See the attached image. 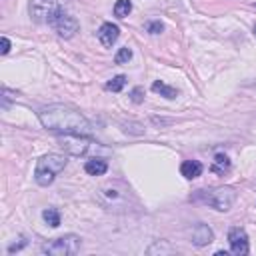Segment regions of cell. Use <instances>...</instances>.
I'll return each instance as SVG.
<instances>
[{"label": "cell", "mask_w": 256, "mask_h": 256, "mask_svg": "<svg viewBox=\"0 0 256 256\" xmlns=\"http://www.w3.org/2000/svg\"><path fill=\"white\" fill-rule=\"evenodd\" d=\"M66 162H68V158H66L64 154H54V152H52V154L42 156V158L38 160V164H36V170H34V180H36V184H40V186L52 184L54 178L64 170Z\"/></svg>", "instance_id": "cell-2"}, {"label": "cell", "mask_w": 256, "mask_h": 256, "mask_svg": "<svg viewBox=\"0 0 256 256\" xmlns=\"http://www.w3.org/2000/svg\"><path fill=\"white\" fill-rule=\"evenodd\" d=\"M130 98H132V102H142V88H134L132 92H130Z\"/></svg>", "instance_id": "cell-22"}, {"label": "cell", "mask_w": 256, "mask_h": 256, "mask_svg": "<svg viewBox=\"0 0 256 256\" xmlns=\"http://www.w3.org/2000/svg\"><path fill=\"white\" fill-rule=\"evenodd\" d=\"M42 254H48V256H72L80 250V236L76 234H66V236H60V238H54V240H48L42 244Z\"/></svg>", "instance_id": "cell-4"}, {"label": "cell", "mask_w": 256, "mask_h": 256, "mask_svg": "<svg viewBox=\"0 0 256 256\" xmlns=\"http://www.w3.org/2000/svg\"><path fill=\"white\" fill-rule=\"evenodd\" d=\"M130 10H132L130 0H118V2L114 4V16L116 18H126L128 14H130Z\"/></svg>", "instance_id": "cell-15"}, {"label": "cell", "mask_w": 256, "mask_h": 256, "mask_svg": "<svg viewBox=\"0 0 256 256\" xmlns=\"http://www.w3.org/2000/svg\"><path fill=\"white\" fill-rule=\"evenodd\" d=\"M40 124L50 132L56 134H76V136H90L94 126L72 106L68 104H48L38 110Z\"/></svg>", "instance_id": "cell-1"}, {"label": "cell", "mask_w": 256, "mask_h": 256, "mask_svg": "<svg viewBox=\"0 0 256 256\" xmlns=\"http://www.w3.org/2000/svg\"><path fill=\"white\" fill-rule=\"evenodd\" d=\"M194 200H202L204 204L212 206L214 210L228 212L232 208L234 200H236V192L230 186H218V188H212V190H198Z\"/></svg>", "instance_id": "cell-3"}, {"label": "cell", "mask_w": 256, "mask_h": 256, "mask_svg": "<svg viewBox=\"0 0 256 256\" xmlns=\"http://www.w3.org/2000/svg\"><path fill=\"white\" fill-rule=\"evenodd\" d=\"M66 0H30V14L36 22H52L62 10Z\"/></svg>", "instance_id": "cell-5"}, {"label": "cell", "mask_w": 256, "mask_h": 256, "mask_svg": "<svg viewBox=\"0 0 256 256\" xmlns=\"http://www.w3.org/2000/svg\"><path fill=\"white\" fill-rule=\"evenodd\" d=\"M42 218H44L52 228H58V226H60V212H58L56 208H46V210L42 212Z\"/></svg>", "instance_id": "cell-16"}, {"label": "cell", "mask_w": 256, "mask_h": 256, "mask_svg": "<svg viewBox=\"0 0 256 256\" xmlns=\"http://www.w3.org/2000/svg\"><path fill=\"white\" fill-rule=\"evenodd\" d=\"M162 30H164V26H162L160 20H150V22H146V32H148V34H160Z\"/></svg>", "instance_id": "cell-20"}, {"label": "cell", "mask_w": 256, "mask_h": 256, "mask_svg": "<svg viewBox=\"0 0 256 256\" xmlns=\"http://www.w3.org/2000/svg\"><path fill=\"white\" fill-rule=\"evenodd\" d=\"M62 148L74 156H86L88 152H96V150H106L104 146H100L98 142L90 140L88 136H76V134H64L62 138ZM110 152V150H106Z\"/></svg>", "instance_id": "cell-6"}, {"label": "cell", "mask_w": 256, "mask_h": 256, "mask_svg": "<svg viewBox=\"0 0 256 256\" xmlns=\"http://www.w3.org/2000/svg\"><path fill=\"white\" fill-rule=\"evenodd\" d=\"M254 34H256V24H254Z\"/></svg>", "instance_id": "cell-24"}, {"label": "cell", "mask_w": 256, "mask_h": 256, "mask_svg": "<svg viewBox=\"0 0 256 256\" xmlns=\"http://www.w3.org/2000/svg\"><path fill=\"white\" fill-rule=\"evenodd\" d=\"M84 170L90 174V176H102L106 170H108V162L106 160H102V158H90V160H86V164H84Z\"/></svg>", "instance_id": "cell-11"}, {"label": "cell", "mask_w": 256, "mask_h": 256, "mask_svg": "<svg viewBox=\"0 0 256 256\" xmlns=\"http://www.w3.org/2000/svg\"><path fill=\"white\" fill-rule=\"evenodd\" d=\"M118 36H120V28H118L116 24H112V22H104V24L100 26V30H98V40H100L102 46H106V48H110V46L118 40Z\"/></svg>", "instance_id": "cell-9"}, {"label": "cell", "mask_w": 256, "mask_h": 256, "mask_svg": "<svg viewBox=\"0 0 256 256\" xmlns=\"http://www.w3.org/2000/svg\"><path fill=\"white\" fill-rule=\"evenodd\" d=\"M26 244H28V240H26L24 236H20V238H18V242H12V244L8 246V254H14V252L22 250V248H24Z\"/></svg>", "instance_id": "cell-21"}, {"label": "cell", "mask_w": 256, "mask_h": 256, "mask_svg": "<svg viewBox=\"0 0 256 256\" xmlns=\"http://www.w3.org/2000/svg\"><path fill=\"white\" fill-rule=\"evenodd\" d=\"M152 90H154L156 94H160V96L168 98V100H174V98L178 96V90H176V88H172V86H168V84H166V82H162V80L152 82Z\"/></svg>", "instance_id": "cell-14"}, {"label": "cell", "mask_w": 256, "mask_h": 256, "mask_svg": "<svg viewBox=\"0 0 256 256\" xmlns=\"http://www.w3.org/2000/svg\"><path fill=\"white\" fill-rule=\"evenodd\" d=\"M228 242H230L232 254H236V256H246L248 250H250V246H248V236H246V232H244L242 228H238V226L230 228V232H228Z\"/></svg>", "instance_id": "cell-8"}, {"label": "cell", "mask_w": 256, "mask_h": 256, "mask_svg": "<svg viewBox=\"0 0 256 256\" xmlns=\"http://www.w3.org/2000/svg\"><path fill=\"white\" fill-rule=\"evenodd\" d=\"M212 238H214V234H212V230H210L206 224H196V226L192 228V244H196V246H206V244L212 242Z\"/></svg>", "instance_id": "cell-10"}, {"label": "cell", "mask_w": 256, "mask_h": 256, "mask_svg": "<svg viewBox=\"0 0 256 256\" xmlns=\"http://www.w3.org/2000/svg\"><path fill=\"white\" fill-rule=\"evenodd\" d=\"M180 172H182V176L188 178V180L198 178V176L202 174V164H200L198 160H184V162L180 164Z\"/></svg>", "instance_id": "cell-12"}, {"label": "cell", "mask_w": 256, "mask_h": 256, "mask_svg": "<svg viewBox=\"0 0 256 256\" xmlns=\"http://www.w3.org/2000/svg\"><path fill=\"white\" fill-rule=\"evenodd\" d=\"M210 170H212L214 174H220V176H224V172H228V170H230V158H228L226 154L218 152V154L214 156V160H212V166H210Z\"/></svg>", "instance_id": "cell-13"}, {"label": "cell", "mask_w": 256, "mask_h": 256, "mask_svg": "<svg viewBox=\"0 0 256 256\" xmlns=\"http://www.w3.org/2000/svg\"><path fill=\"white\" fill-rule=\"evenodd\" d=\"M52 26H54V30L58 32V36H62V38H72L76 32H78V28H80V24H78V20L74 18V16H70V14H66L64 10L50 22Z\"/></svg>", "instance_id": "cell-7"}, {"label": "cell", "mask_w": 256, "mask_h": 256, "mask_svg": "<svg viewBox=\"0 0 256 256\" xmlns=\"http://www.w3.org/2000/svg\"><path fill=\"white\" fill-rule=\"evenodd\" d=\"M0 42H2V48H0V52L8 54V52H10V40H8L6 36H2V40H0Z\"/></svg>", "instance_id": "cell-23"}, {"label": "cell", "mask_w": 256, "mask_h": 256, "mask_svg": "<svg viewBox=\"0 0 256 256\" xmlns=\"http://www.w3.org/2000/svg\"><path fill=\"white\" fill-rule=\"evenodd\" d=\"M132 58V50L128 48V46H124V48H120L118 52H116V56H114V62L116 64H126L128 60Z\"/></svg>", "instance_id": "cell-19"}, {"label": "cell", "mask_w": 256, "mask_h": 256, "mask_svg": "<svg viewBox=\"0 0 256 256\" xmlns=\"http://www.w3.org/2000/svg\"><path fill=\"white\" fill-rule=\"evenodd\" d=\"M156 252H160V254H174L176 250H174L172 246H168L166 240H156V242L148 248V254H156Z\"/></svg>", "instance_id": "cell-17"}, {"label": "cell", "mask_w": 256, "mask_h": 256, "mask_svg": "<svg viewBox=\"0 0 256 256\" xmlns=\"http://www.w3.org/2000/svg\"><path fill=\"white\" fill-rule=\"evenodd\" d=\"M124 84H126V76H124V74H118V76H114L110 82H106V90L120 92V90L124 88Z\"/></svg>", "instance_id": "cell-18"}]
</instances>
